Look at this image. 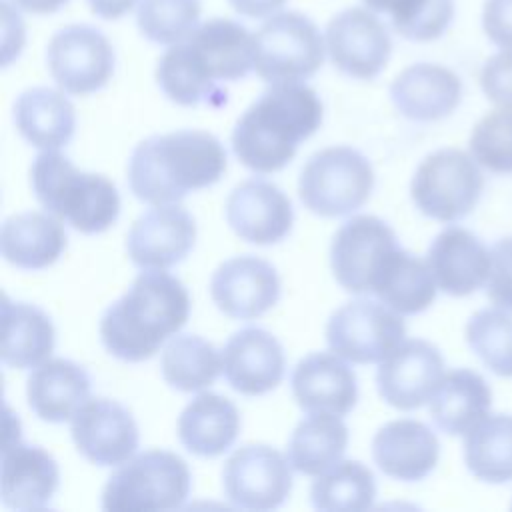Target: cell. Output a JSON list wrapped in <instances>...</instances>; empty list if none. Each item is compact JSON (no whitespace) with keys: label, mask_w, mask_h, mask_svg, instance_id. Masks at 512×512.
Returning a JSON list of instances; mask_svg holds the SVG:
<instances>
[{"label":"cell","mask_w":512,"mask_h":512,"mask_svg":"<svg viewBox=\"0 0 512 512\" xmlns=\"http://www.w3.org/2000/svg\"><path fill=\"white\" fill-rule=\"evenodd\" d=\"M480 88L490 102L512 108V50L492 54L484 62L480 70Z\"/></svg>","instance_id":"b9f144b4"},{"label":"cell","mask_w":512,"mask_h":512,"mask_svg":"<svg viewBox=\"0 0 512 512\" xmlns=\"http://www.w3.org/2000/svg\"><path fill=\"white\" fill-rule=\"evenodd\" d=\"M322 124V102L302 82L270 84L232 130L236 158L258 174L282 170Z\"/></svg>","instance_id":"7a4b0ae2"},{"label":"cell","mask_w":512,"mask_h":512,"mask_svg":"<svg viewBox=\"0 0 512 512\" xmlns=\"http://www.w3.org/2000/svg\"><path fill=\"white\" fill-rule=\"evenodd\" d=\"M164 380L180 392H198L214 384L222 372V354L196 334H178L162 350Z\"/></svg>","instance_id":"e575fe53"},{"label":"cell","mask_w":512,"mask_h":512,"mask_svg":"<svg viewBox=\"0 0 512 512\" xmlns=\"http://www.w3.org/2000/svg\"><path fill=\"white\" fill-rule=\"evenodd\" d=\"M226 220L242 240L268 246L280 242L292 230L294 210L290 198L276 184L250 178L230 192Z\"/></svg>","instance_id":"ffe728a7"},{"label":"cell","mask_w":512,"mask_h":512,"mask_svg":"<svg viewBox=\"0 0 512 512\" xmlns=\"http://www.w3.org/2000/svg\"><path fill=\"white\" fill-rule=\"evenodd\" d=\"M370 10L384 12L392 20V28L402 36L410 38L422 24H426L440 0H362Z\"/></svg>","instance_id":"ab89813d"},{"label":"cell","mask_w":512,"mask_h":512,"mask_svg":"<svg viewBox=\"0 0 512 512\" xmlns=\"http://www.w3.org/2000/svg\"><path fill=\"white\" fill-rule=\"evenodd\" d=\"M404 336L402 314L374 300L346 302L326 324L330 350L354 364L382 362L404 342Z\"/></svg>","instance_id":"30bf717a"},{"label":"cell","mask_w":512,"mask_h":512,"mask_svg":"<svg viewBox=\"0 0 512 512\" xmlns=\"http://www.w3.org/2000/svg\"><path fill=\"white\" fill-rule=\"evenodd\" d=\"M466 468L488 484L512 480V414H488L464 438Z\"/></svg>","instance_id":"836d02e7"},{"label":"cell","mask_w":512,"mask_h":512,"mask_svg":"<svg viewBox=\"0 0 512 512\" xmlns=\"http://www.w3.org/2000/svg\"><path fill=\"white\" fill-rule=\"evenodd\" d=\"M372 188V164L350 146H332L312 154L298 178L302 204L324 218L346 216L362 208Z\"/></svg>","instance_id":"52a82bcc"},{"label":"cell","mask_w":512,"mask_h":512,"mask_svg":"<svg viewBox=\"0 0 512 512\" xmlns=\"http://www.w3.org/2000/svg\"><path fill=\"white\" fill-rule=\"evenodd\" d=\"M196 240V222L182 206L160 204L138 216L126 236V252L142 270H166L182 262Z\"/></svg>","instance_id":"e0dca14e"},{"label":"cell","mask_w":512,"mask_h":512,"mask_svg":"<svg viewBox=\"0 0 512 512\" xmlns=\"http://www.w3.org/2000/svg\"><path fill=\"white\" fill-rule=\"evenodd\" d=\"M12 116L20 136L42 150H58L74 136L76 110L72 102L48 86L24 90L14 102Z\"/></svg>","instance_id":"4316f807"},{"label":"cell","mask_w":512,"mask_h":512,"mask_svg":"<svg viewBox=\"0 0 512 512\" xmlns=\"http://www.w3.org/2000/svg\"><path fill=\"white\" fill-rule=\"evenodd\" d=\"M396 110L414 122H434L450 116L462 100V82L456 72L432 62L404 68L390 84Z\"/></svg>","instance_id":"603a6c76"},{"label":"cell","mask_w":512,"mask_h":512,"mask_svg":"<svg viewBox=\"0 0 512 512\" xmlns=\"http://www.w3.org/2000/svg\"><path fill=\"white\" fill-rule=\"evenodd\" d=\"M58 484L60 470L54 456L42 446L24 444L6 422L0 476L2 504L16 510L44 508L54 498Z\"/></svg>","instance_id":"d6986e66"},{"label":"cell","mask_w":512,"mask_h":512,"mask_svg":"<svg viewBox=\"0 0 512 512\" xmlns=\"http://www.w3.org/2000/svg\"><path fill=\"white\" fill-rule=\"evenodd\" d=\"M348 446V428L336 414H310L294 428L286 458L290 466L306 476H318L340 462Z\"/></svg>","instance_id":"d6a6232c"},{"label":"cell","mask_w":512,"mask_h":512,"mask_svg":"<svg viewBox=\"0 0 512 512\" xmlns=\"http://www.w3.org/2000/svg\"><path fill=\"white\" fill-rule=\"evenodd\" d=\"M436 280L428 262L400 246L384 260L372 294L402 316L424 312L436 298Z\"/></svg>","instance_id":"1f68e13d"},{"label":"cell","mask_w":512,"mask_h":512,"mask_svg":"<svg viewBox=\"0 0 512 512\" xmlns=\"http://www.w3.org/2000/svg\"><path fill=\"white\" fill-rule=\"evenodd\" d=\"M186 286L164 270H146L106 308L100 320L104 348L124 362L152 358L160 344L188 320Z\"/></svg>","instance_id":"3957f363"},{"label":"cell","mask_w":512,"mask_h":512,"mask_svg":"<svg viewBox=\"0 0 512 512\" xmlns=\"http://www.w3.org/2000/svg\"><path fill=\"white\" fill-rule=\"evenodd\" d=\"M376 482L370 468L360 460H340L318 474L310 486V500L316 510L354 512L374 504Z\"/></svg>","instance_id":"d590c367"},{"label":"cell","mask_w":512,"mask_h":512,"mask_svg":"<svg viewBox=\"0 0 512 512\" xmlns=\"http://www.w3.org/2000/svg\"><path fill=\"white\" fill-rule=\"evenodd\" d=\"M56 330L50 316L26 302H2V362L10 368H36L50 358Z\"/></svg>","instance_id":"4dcf8cb0"},{"label":"cell","mask_w":512,"mask_h":512,"mask_svg":"<svg viewBox=\"0 0 512 512\" xmlns=\"http://www.w3.org/2000/svg\"><path fill=\"white\" fill-rule=\"evenodd\" d=\"M18 8L32 12V14H54L58 12L68 0H12Z\"/></svg>","instance_id":"bcb514c9"},{"label":"cell","mask_w":512,"mask_h":512,"mask_svg":"<svg viewBox=\"0 0 512 512\" xmlns=\"http://www.w3.org/2000/svg\"><path fill=\"white\" fill-rule=\"evenodd\" d=\"M76 450L98 466H118L138 448V426L132 414L110 398H88L74 414Z\"/></svg>","instance_id":"2e32d148"},{"label":"cell","mask_w":512,"mask_h":512,"mask_svg":"<svg viewBox=\"0 0 512 512\" xmlns=\"http://www.w3.org/2000/svg\"><path fill=\"white\" fill-rule=\"evenodd\" d=\"M486 294L498 308L512 312V236L498 240L490 250Z\"/></svg>","instance_id":"60d3db41"},{"label":"cell","mask_w":512,"mask_h":512,"mask_svg":"<svg viewBox=\"0 0 512 512\" xmlns=\"http://www.w3.org/2000/svg\"><path fill=\"white\" fill-rule=\"evenodd\" d=\"M38 202L82 234L108 230L120 214V194L102 174L78 170L64 154L44 150L30 168Z\"/></svg>","instance_id":"5b68a950"},{"label":"cell","mask_w":512,"mask_h":512,"mask_svg":"<svg viewBox=\"0 0 512 512\" xmlns=\"http://www.w3.org/2000/svg\"><path fill=\"white\" fill-rule=\"evenodd\" d=\"M210 296L226 316L254 320L278 302L280 278L274 266L258 256H236L214 270Z\"/></svg>","instance_id":"ac0fdd59"},{"label":"cell","mask_w":512,"mask_h":512,"mask_svg":"<svg viewBox=\"0 0 512 512\" xmlns=\"http://www.w3.org/2000/svg\"><path fill=\"white\" fill-rule=\"evenodd\" d=\"M492 406L488 382L474 370L456 368L448 372L430 398L434 424L450 436H466L482 422Z\"/></svg>","instance_id":"f1b7e54d"},{"label":"cell","mask_w":512,"mask_h":512,"mask_svg":"<svg viewBox=\"0 0 512 512\" xmlns=\"http://www.w3.org/2000/svg\"><path fill=\"white\" fill-rule=\"evenodd\" d=\"M426 262L436 286L450 296H468L488 280L490 252L466 228L448 226L430 244Z\"/></svg>","instance_id":"d4e9b609"},{"label":"cell","mask_w":512,"mask_h":512,"mask_svg":"<svg viewBox=\"0 0 512 512\" xmlns=\"http://www.w3.org/2000/svg\"><path fill=\"white\" fill-rule=\"evenodd\" d=\"M324 40L332 64L358 80L376 78L392 54L388 28L368 6H352L330 18Z\"/></svg>","instance_id":"5bb4252c"},{"label":"cell","mask_w":512,"mask_h":512,"mask_svg":"<svg viewBox=\"0 0 512 512\" xmlns=\"http://www.w3.org/2000/svg\"><path fill=\"white\" fill-rule=\"evenodd\" d=\"M226 170L222 142L204 130H176L142 140L128 160V186L146 204H174L216 184Z\"/></svg>","instance_id":"277c9868"},{"label":"cell","mask_w":512,"mask_h":512,"mask_svg":"<svg viewBox=\"0 0 512 512\" xmlns=\"http://www.w3.org/2000/svg\"><path fill=\"white\" fill-rule=\"evenodd\" d=\"M372 458L386 476L418 482L436 468L440 442L420 420H392L374 434Z\"/></svg>","instance_id":"cb8c5ba5"},{"label":"cell","mask_w":512,"mask_h":512,"mask_svg":"<svg viewBox=\"0 0 512 512\" xmlns=\"http://www.w3.org/2000/svg\"><path fill=\"white\" fill-rule=\"evenodd\" d=\"M470 350L496 376L512 378V314L504 308H484L466 324Z\"/></svg>","instance_id":"8d00e7d4"},{"label":"cell","mask_w":512,"mask_h":512,"mask_svg":"<svg viewBox=\"0 0 512 512\" xmlns=\"http://www.w3.org/2000/svg\"><path fill=\"white\" fill-rule=\"evenodd\" d=\"M46 64L64 92L86 96L104 88L112 78L114 48L100 30L68 24L50 38Z\"/></svg>","instance_id":"8fae6325"},{"label":"cell","mask_w":512,"mask_h":512,"mask_svg":"<svg viewBox=\"0 0 512 512\" xmlns=\"http://www.w3.org/2000/svg\"><path fill=\"white\" fill-rule=\"evenodd\" d=\"M326 40L300 12H278L254 34V70L268 84L304 82L324 62Z\"/></svg>","instance_id":"ba28073f"},{"label":"cell","mask_w":512,"mask_h":512,"mask_svg":"<svg viewBox=\"0 0 512 512\" xmlns=\"http://www.w3.org/2000/svg\"><path fill=\"white\" fill-rule=\"evenodd\" d=\"M240 432V414L232 400L220 394H198L178 416V438L196 456L224 454Z\"/></svg>","instance_id":"83f0119b"},{"label":"cell","mask_w":512,"mask_h":512,"mask_svg":"<svg viewBox=\"0 0 512 512\" xmlns=\"http://www.w3.org/2000/svg\"><path fill=\"white\" fill-rule=\"evenodd\" d=\"M90 376L72 360L52 358L38 364L26 380L30 410L44 422H68L90 398Z\"/></svg>","instance_id":"484cf974"},{"label":"cell","mask_w":512,"mask_h":512,"mask_svg":"<svg viewBox=\"0 0 512 512\" xmlns=\"http://www.w3.org/2000/svg\"><path fill=\"white\" fill-rule=\"evenodd\" d=\"M254 68V34L230 18H210L158 60L156 82L180 106H222L220 82L244 78Z\"/></svg>","instance_id":"6da1fadb"},{"label":"cell","mask_w":512,"mask_h":512,"mask_svg":"<svg viewBox=\"0 0 512 512\" xmlns=\"http://www.w3.org/2000/svg\"><path fill=\"white\" fill-rule=\"evenodd\" d=\"M472 158L490 172L512 174V108L482 116L470 134Z\"/></svg>","instance_id":"f35d334b"},{"label":"cell","mask_w":512,"mask_h":512,"mask_svg":"<svg viewBox=\"0 0 512 512\" xmlns=\"http://www.w3.org/2000/svg\"><path fill=\"white\" fill-rule=\"evenodd\" d=\"M292 394L308 414L346 416L358 400L354 370L336 352H312L292 370Z\"/></svg>","instance_id":"7402d4cb"},{"label":"cell","mask_w":512,"mask_h":512,"mask_svg":"<svg viewBox=\"0 0 512 512\" xmlns=\"http://www.w3.org/2000/svg\"><path fill=\"white\" fill-rule=\"evenodd\" d=\"M0 248L6 262L22 270L54 264L66 248L62 224L44 212H22L4 220Z\"/></svg>","instance_id":"f546056e"},{"label":"cell","mask_w":512,"mask_h":512,"mask_svg":"<svg viewBox=\"0 0 512 512\" xmlns=\"http://www.w3.org/2000/svg\"><path fill=\"white\" fill-rule=\"evenodd\" d=\"M230 6L246 18H266L280 10L286 0H228Z\"/></svg>","instance_id":"ee69618b"},{"label":"cell","mask_w":512,"mask_h":512,"mask_svg":"<svg viewBox=\"0 0 512 512\" xmlns=\"http://www.w3.org/2000/svg\"><path fill=\"white\" fill-rule=\"evenodd\" d=\"M92 14H96L98 18L104 20H118L122 16H126L138 0H86Z\"/></svg>","instance_id":"f6af8a7d"},{"label":"cell","mask_w":512,"mask_h":512,"mask_svg":"<svg viewBox=\"0 0 512 512\" xmlns=\"http://www.w3.org/2000/svg\"><path fill=\"white\" fill-rule=\"evenodd\" d=\"M290 462L268 444H246L234 450L222 468L226 498L246 510H272L292 490Z\"/></svg>","instance_id":"7c38bea8"},{"label":"cell","mask_w":512,"mask_h":512,"mask_svg":"<svg viewBox=\"0 0 512 512\" xmlns=\"http://www.w3.org/2000/svg\"><path fill=\"white\" fill-rule=\"evenodd\" d=\"M200 12V0H140L136 24L146 40L176 44L198 26Z\"/></svg>","instance_id":"74e56055"},{"label":"cell","mask_w":512,"mask_h":512,"mask_svg":"<svg viewBox=\"0 0 512 512\" xmlns=\"http://www.w3.org/2000/svg\"><path fill=\"white\" fill-rule=\"evenodd\" d=\"M190 494L188 464L168 450H146L128 458L110 474L102 508L110 512L172 510Z\"/></svg>","instance_id":"8992f818"},{"label":"cell","mask_w":512,"mask_h":512,"mask_svg":"<svg viewBox=\"0 0 512 512\" xmlns=\"http://www.w3.org/2000/svg\"><path fill=\"white\" fill-rule=\"evenodd\" d=\"M482 28L492 44L512 50V0H484Z\"/></svg>","instance_id":"7bdbcfd3"},{"label":"cell","mask_w":512,"mask_h":512,"mask_svg":"<svg viewBox=\"0 0 512 512\" xmlns=\"http://www.w3.org/2000/svg\"><path fill=\"white\" fill-rule=\"evenodd\" d=\"M286 370L284 348L262 328L234 332L222 350V372L232 390L244 396H260L274 390Z\"/></svg>","instance_id":"44dd1931"},{"label":"cell","mask_w":512,"mask_h":512,"mask_svg":"<svg viewBox=\"0 0 512 512\" xmlns=\"http://www.w3.org/2000/svg\"><path fill=\"white\" fill-rule=\"evenodd\" d=\"M484 176L472 156L458 148L428 154L410 182L414 206L438 222H456L468 216L482 194Z\"/></svg>","instance_id":"9c48e42d"},{"label":"cell","mask_w":512,"mask_h":512,"mask_svg":"<svg viewBox=\"0 0 512 512\" xmlns=\"http://www.w3.org/2000/svg\"><path fill=\"white\" fill-rule=\"evenodd\" d=\"M398 248L394 230L376 216H354L334 234L330 266L336 282L352 294L372 292L384 260Z\"/></svg>","instance_id":"4fadbf2b"},{"label":"cell","mask_w":512,"mask_h":512,"mask_svg":"<svg viewBox=\"0 0 512 512\" xmlns=\"http://www.w3.org/2000/svg\"><path fill=\"white\" fill-rule=\"evenodd\" d=\"M444 378L440 350L420 338L404 340L378 366L376 388L380 398L396 410H416L430 402Z\"/></svg>","instance_id":"9a60e30c"}]
</instances>
